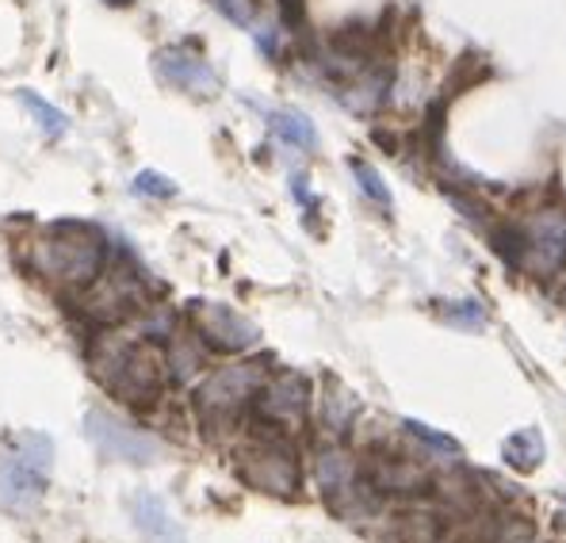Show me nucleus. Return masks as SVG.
Instances as JSON below:
<instances>
[{
    "instance_id": "obj_4",
    "label": "nucleus",
    "mask_w": 566,
    "mask_h": 543,
    "mask_svg": "<svg viewBox=\"0 0 566 543\" xmlns=\"http://www.w3.org/2000/svg\"><path fill=\"white\" fill-rule=\"evenodd\" d=\"M85 432L96 445V452L115 463H130V467H154L165 456L161 440H154L149 432H138L130 425H123L115 414L107 409H88L85 414Z\"/></svg>"
},
{
    "instance_id": "obj_5",
    "label": "nucleus",
    "mask_w": 566,
    "mask_h": 543,
    "mask_svg": "<svg viewBox=\"0 0 566 543\" xmlns=\"http://www.w3.org/2000/svg\"><path fill=\"white\" fill-rule=\"evenodd\" d=\"M264 387V364H230L222 372H214L203 387L196 390V409L203 417H230L238 414L249 398H256V390Z\"/></svg>"
},
{
    "instance_id": "obj_21",
    "label": "nucleus",
    "mask_w": 566,
    "mask_h": 543,
    "mask_svg": "<svg viewBox=\"0 0 566 543\" xmlns=\"http://www.w3.org/2000/svg\"><path fill=\"white\" fill-rule=\"evenodd\" d=\"M253 39H256V50H261L269 62H280V28H276V23H261V20H256Z\"/></svg>"
},
{
    "instance_id": "obj_7",
    "label": "nucleus",
    "mask_w": 566,
    "mask_h": 543,
    "mask_svg": "<svg viewBox=\"0 0 566 543\" xmlns=\"http://www.w3.org/2000/svg\"><path fill=\"white\" fill-rule=\"evenodd\" d=\"M154 73L161 85L177 88V92H191V96H214L222 88L219 73H214L211 62H203L199 54H191L185 46H161L154 54Z\"/></svg>"
},
{
    "instance_id": "obj_10",
    "label": "nucleus",
    "mask_w": 566,
    "mask_h": 543,
    "mask_svg": "<svg viewBox=\"0 0 566 543\" xmlns=\"http://www.w3.org/2000/svg\"><path fill=\"white\" fill-rule=\"evenodd\" d=\"M130 516H135V529L146 536L149 543H188L185 529L177 524V516L165 509V501L149 490L130 498Z\"/></svg>"
},
{
    "instance_id": "obj_11",
    "label": "nucleus",
    "mask_w": 566,
    "mask_h": 543,
    "mask_svg": "<svg viewBox=\"0 0 566 543\" xmlns=\"http://www.w3.org/2000/svg\"><path fill=\"white\" fill-rule=\"evenodd\" d=\"M269 127L276 130V138L283 146L303 149V154H314V149H318V130H314V123L306 119L303 112H295V107H272Z\"/></svg>"
},
{
    "instance_id": "obj_3",
    "label": "nucleus",
    "mask_w": 566,
    "mask_h": 543,
    "mask_svg": "<svg viewBox=\"0 0 566 543\" xmlns=\"http://www.w3.org/2000/svg\"><path fill=\"white\" fill-rule=\"evenodd\" d=\"M188 330L196 333L207 353L219 356H238L261 341V330L245 314H238L227 303H207V299H196L188 306Z\"/></svg>"
},
{
    "instance_id": "obj_12",
    "label": "nucleus",
    "mask_w": 566,
    "mask_h": 543,
    "mask_svg": "<svg viewBox=\"0 0 566 543\" xmlns=\"http://www.w3.org/2000/svg\"><path fill=\"white\" fill-rule=\"evenodd\" d=\"M502 456H505V463H510L513 471H521V474L536 471V467L544 463V437H539L536 429L513 432V437L502 445Z\"/></svg>"
},
{
    "instance_id": "obj_13",
    "label": "nucleus",
    "mask_w": 566,
    "mask_h": 543,
    "mask_svg": "<svg viewBox=\"0 0 566 543\" xmlns=\"http://www.w3.org/2000/svg\"><path fill=\"white\" fill-rule=\"evenodd\" d=\"M20 104L31 112V119L39 123V130H43L46 138H62L65 130H70V119H65V112H57L50 100L35 96V92H20Z\"/></svg>"
},
{
    "instance_id": "obj_1",
    "label": "nucleus",
    "mask_w": 566,
    "mask_h": 543,
    "mask_svg": "<svg viewBox=\"0 0 566 543\" xmlns=\"http://www.w3.org/2000/svg\"><path fill=\"white\" fill-rule=\"evenodd\" d=\"M35 269L62 280L65 288H93L107 272V238L88 222H54L35 246Z\"/></svg>"
},
{
    "instance_id": "obj_17",
    "label": "nucleus",
    "mask_w": 566,
    "mask_h": 543,
    "mask_svg": "<svg viewBox=\"0 0 566 543\" xmlns=\"http://www.w3.org/2000/svg\"><path fill=\"white\" fill-rule=\"evenodd\" d=\"M440 317H444L448 325H455V330H482V325L490 322L486 306H482L479 299H455V303L440 306Z\"/></svg>"
},
{
    "instance_id": "obj_6",
    "label": "nucleus",
    "mask_w": 566,
    "mask_h": 543,
    "mask_svg": "<svg viewBox=\"0 0 566 543\" xmlns=\"http://www.w3.org/2000/svg\"><path fill=\"white\" fill-rule=\"evenodd\" d=\"M524 230V269H536L539 275L566 272V211L547 207L521 222Z\"/></svg>"
},
{
    "instance_id": "obj_14",
    "label": "nucleus",
    "mask_w": 566,
    "mask_h": 543,
    "mask_svg": "<svg viewBox=\"0 0 566 543\" xmlns=\"http://www.w3.org/2000/svg\"><path fill=\"white\" fill-rule=\"evenodd\" d=\"M348 169H353V177H356V188L364 191V196L371 199L376 207H382V211H390L395 207V199H390V188L382 184V177L376 169H371L364 157H348Z\"/></svg>"
},
{
    "instance_id": "obj_8",
    "label": "nucleus",
    "mask_w": 566,
    "mask_h": 543,
    "mask_svg": "<svg viewBox=\"0 0 566 543\" xmlns=\"http://www.w3.org/2000/svg\"><path fill=\"white\" fill-rule=\"evenodd\" d=\"M311 406V383L298 372H280L256 390V409L272 421H303Z\"/></svg>"
},
{
    "instance_id": "obj_9",
    "label": "nucleus",
    "mask_w": 566,
    "mask_h": 543,
    "mask_svg": "<svg viewBox=\"0 0 566 543\" xmlns=\"http://www.w3.org/2000/svg\"><path fill=\"white\" fill-rule=\"evenodd\" d=\"M46 479L50 474L28 467L20 456L0 459V505L12 509V513H31L46 494Z\"/></svg>"
},
{
    "instance_id": "obj_22",
    "label": "nucleus",
    "mask_w": 566,
    "mask_h": 543,
    "mask_svg": "<svg viewBox=\"0 0 566 543\" xmlns=\"http://www.w3.org/2000/svg\"><path fill=\"white\" fill-rule=\"evenodd\" d=\"M280 28L287 31H306V0H276Z\"/></svg>"
},
{
    "instance_id": "obj_15",
    "label": "nucleus",
    "mask_w": 566,
    "mask_h": 543,
    "mask_svg": "<svg viewBox=\"0 0 566 543\" xmlns=\"http://www.w3.org/2000/svg\"><path fill=\"white\" fill-rule=\"evenodd\" d=\"M318 482L322 490L333 498V494H345L348 487H353V463H348L340 452H326L318 459Z\"/></svg>"
},
{
    "instance_id": "obj_19",
    "label": "nucleus",
    "mask_w": 566,
    "mask_h": 543,
    "mask_svg": "<svg viewBox=\"0 0 566 543\" xmlns=\"http://www.w3.org/2000/svg\"><path fill=\"white\" fill-rule=\"evenodd\" d=\"M130 191H135V196H146V199H172V196H177V184L165 177V173L146 169V173H138V177H135Z\"/></svg>"
},
{
    "instance_id": "obj_23",
    "label": "nucleus",
    "mask_w": 566,
    "mask_h": 543,
    "mask_svg": "<svg viewBox=\"0 0 566 543\" xmlns=\"http://www.w3.org/2000/svg\"><path fill=\"white\" fill-rule=\"evenodd\" d=\"M104 4H112V8H130L135 0H104Z\"/></svg>"
},
{
    "instance_id": "obj_18",
    "label": "nucleus",
    "mask_w": 566,
    "mask_h": 543,
    "mask_svg": "<svg viewBox=\"0 0 566 543\" xmlns=\"http://www.w3.org/2000/svg\"><path fill=\"white\" fill-rule=\"evenodd\" d=\"M402 429L410 432L413 440H421L424 448H432V452H440V456H460V445H455L452 437H448V432H437V429H429V425L424 421H413V417H406L402 421Z\"/></svg>"
},
{
    "instance_id": "obj_2",
    "label": "nucleus",
    "mask_w": 566,
    "mask_h": 543,
    "mask_svg": "<svg viewBox=\"0 0 566 543\" xmlns=\"http://www.w3.org/2000/svg\"><path fill=\"white\" fill-rule=\"evenodd\" d=\"M93 367L107 390L127 398L130 406H149L161 395V364L149 353L146 341L127 337H96L93 345Z\"/></svg>"
},
{
    "instance_id": "obj_20",
    "label": "nucleus",
    "mask_w": 566,
    "mask_h": 543,
    "mask_svg": "<svg viewBox=\"0 0 566 543\" xmlns=\"http://www.w3.org/2000/svg\"><path fill=\"white\" fill-rule=\"evenodd\" d=\"M353 414H356L353 395H345V390H333V395H326V421L333 425V429H345V425L353 421Z\"/></svg>"
},
{
    "instance_id": "obj_16",
    "label": "nucleus",
    "mask_w": 566,
    "mask_h": 543,
    "mask_svg": "<svg viewBox=\"0 0 566 543\" xmlns=\"http://www.w3.org/2000/svg\"><path fill=\"white\" fill-rule=\"evenodd\" d=\"M15 456H20L28 467H35V471L50 474V467H54V440H50L46 432H23Z\"/></svg>"
}]
</instances>
